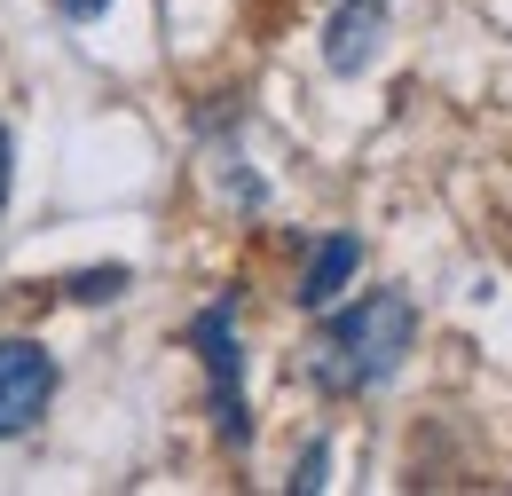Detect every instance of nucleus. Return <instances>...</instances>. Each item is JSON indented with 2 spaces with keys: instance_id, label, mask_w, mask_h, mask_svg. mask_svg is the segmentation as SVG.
Listing matches in <instances>:
<instances>
[{
  "instance_id": "obj_5",
  "label": "nucleus",
  "mask_w": 512,
  "mask_h": 496,
  "mask_svg": "<svg viewBox=\"0 0 512 496\" xmlns=\"http://www.w3.org/2000/svg\"><path fill=\"white\" fill-rule=\"evenodd\" d=\"M355 260H363V245H355L347 229H339V237H323V245L308 252V276H300V308H331V300L347 292Z\"/></svg>"
},
{
  "instance_id": "obj_6",
  "label": "nucleus",
  "mask_w": 512,
  "mask_h": 496,
  "mask_svg": "<svg viewBox=\"0 0 512 496\" xmlns=\"http://www.w3.org/2000/svg\"><path fill=\"white\" fill-rule=\"evenodd\" d=\"M127 292V268H87V276H71V300H119Z\"/></svg>"
},
{
  "instance_id": "obj_2",
  "label": "nucleus",
  "mask_w": 512,
  "mask_h": 496,
  "mask_svg": "<svg viewBox=\"0 0 512 496\" xmlns=\"http://www.w3.org/2000/svg\"><path fill=\"white\" fill-rule=\"evenodd\" d=\"M190 347L197 363H205V386H213V426H221V441H253V418H245V347H237V315H229V300H213V308L190 323Z\"/></svg>"
},
{
  "instance_id": "obj_3",
  "label": "nucleus",
  "mask_w": 512,
  "mask_h": 496,
  "mask_svg": "<svg viewBox=\"0 0 512 496\" xmlns=\"http://www.w3.org/2000/svg\"><path fill=\"white\" fill-rule=\"evenodd\" d=\"M48 402H56V355L40 339H0V441L40 426Z\"/></svg>"
},
{
  "instance_id": "obj_1",
  "label": "nucleus",
  "mask_w": 512,
  "mask_h": 496,
  "mask_svg": "<svg viewBox=\"0 0 512 496\" xmlns=\"http://www.w3.org/2000/svg\"><path fill=\"white\" fill-rule=\"evenodd\" d=\"M418 347V308H410V292H363L355 308H339L323 323L316 339H308V378H316V394H371L386 378L402 371V355Z\"/></svg>"
},
{
  "instance_id": "obj_7",
  "label": "nucleus",
  "mask_w": 512,
  "mask_h": 496,
  "mask_svg": "<svg viewBox=\"0 0 512 496\" xmlns=\"http://www.w3.org/2000/svg\"><path fill=\"white\" fill-rule=\"evenodd\" d=\"M323 465H331V449H323V441H316V449L300 457V481H292V489H323Z\"/></svg>"
},
{
  "instance_id": "obj_8",
  "label": "nucleus",
  "mask_w": 512,
  "mask_h": 496,
  "mask_svg": "<svg viewBox=\"0 0 512 496\" xmlns=\"http://www.w3.org/2000/svg\"><path fill=\"white\" fill-rule=\"evenodd\" d=\"M103 8H111V0H56V16H71V24H95Z\"/></svg>"
},
{
  "instance_id": "obj_9",
  "label": "nucleus",
  "mask_w": 512,
  "mask_h": 496,
  "mask_svg": "<svg viewBox=\"0 0 512 496\" xmlns=\"http://www.w3.org/2000/svg\"><path fill=\"white\" fill-rule=\"evenodd\" d=\"M8 174H16V150H8V126H0V205H8Z\"/></svg>"
},
{
  "instance_id": "obj_4",
  "label": "nucleus",
  "mask_w": 512,
  "mask_h": 496,
  "mask_svg": "<svg viewBox=\"0 0 512 496\" xmlns=\"http://www.w3.org/2000/svg\"><path fill=\"white\" fill-rule=\"evenodd\" d=\"M371 56H379V0H355V8L331 16V32H323V63H331L339 79H355V71H371Z\"/></svg>"
}]
</instances>
